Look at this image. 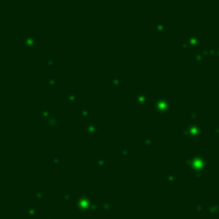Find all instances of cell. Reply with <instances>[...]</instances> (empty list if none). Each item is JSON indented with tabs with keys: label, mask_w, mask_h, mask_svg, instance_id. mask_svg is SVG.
I'll return each instance as SVG.
<instances>
[{
	"label": "cell",
	"mask_w": 219,
	"mask_h": 219,
	"mask_svg": "<svg viewBox=\"0 0 219 219\" xmlns=\"http://www.w3.org/2000/svg\"><path fill=\"white\" fill-rule=\"evenodd\" d=\"M151 109L159 116H164V114H168V113L173 109V105L171 103V100L165 96H156L154 99V103L151 105Z\"/></svg>",
	"instance_id": "6da1fadb"
},
{
	"label": "cell",
	"mask_w": 219,
	"mask_h": 219,
	"mask_svg": "<svg viewBox=\"0 0 219 219\" xmlns=\"http://www.w3.org/2000/svg\"><path fill=\"white\" fill-rule=\"evenodd\" d=\"M210 167V160L204 155V153H195L191 155V164L190 168L194 171H205Z\"/></svg>",
	"instance_id": "7a4b0ae2"
},
{
	"label": "cell",
	"mask_w": 219,
	"mask_h": 219,
	"mask_svg": "<svg viewBox=\"0 0 219 219\" xmlns=\"http://www.w3.org/2000/svg\"><path fill=\"white\" fill-rule=\"evenodd\" d=\"M201 44H203V36L201 35H190L181 42V49L185 51L196 50L201 46Z\"/></svg>",
	"instance_id": "3957f363"
},
{
	"label": "cell",
	"mask_w": 219,
	"mask_h": 219,
	"mask_svg": "<svg viewBox=\"0 0 219 219\" xmlns=\"http://www.w3.org/2000/svg\"><path fill=\"white\" fill-rule=\"evenodd\" d=\"M190 129V138L191 140H199L203 137L204 133V126L200 122H192L191 124H188Z\"/></svg>",
	"instance_id": "277c9868"
},
{
	"label": "cell",
	"mask_w": 219,
	"mask_h": 219,
	"mask_svg": "<svg viewBox=\"0 0 219 219\" xmlns=\"http://www.w3.org/2000/svg\"><path fill=\"white\" fill-rule=\"evenodd\" d=\"M91 197L85 194V192H80L77 195V209L81 210V212H87L89 210V206L91 204Z\"/></svg>",
	"instance_id": "5b68a950"
},
{
	"label": "cell",
	"mask_w": 219,
	"mask_h": 219,
	"mask_svg": "<svg viewBox=\"0 0 219 219\" xmlns=\"http://www.w3.org/2000/svg\"><path fill=\"white\" fill-rule=\"evenodd\" d=\"M22 45L28 49V50H33L39 46V39L35 36V35H27V36H24L23 40H22Z\"/></svg>",
	"instance_id": "8992f818"
},
{
	"label": "cell",
	"mask_w": 219,
	"mask_h": 219,
	"mask_svg": "<svg viewBox=\"0 0 219 219\" xmlns=\"http://www.w3.org/2000/svg\"><path fill=\"white\" fill-rule=\"evenodd\" d=\"M133 101L137 105H147L150 104V95L146 92H137L133 96Z\"/></svg>",
	"instance_id": "52a82bcc"
},
{
	"label": "cell",
	"mask_w": 219,
	"mask_h": 219,
	"mask_svg": "<svg viewBox=\"0 0 219 219\" xmlns=\"http://www.w3.org/2000/svg\"><path fill=\"white\" fill-rule=\"evenodd\" d=\"M83 131H85V133L89 135V136L98 135L99 133V126H98V123H95V122H87Z\"/></svg>",
	"instance_id": "ba28073f"
},
{
	"label": "cell",
	"mask_w": 219,
	"mask_h": 219,
	"mask_svg": "<svg viewBox=\"0 0 219 219\" xmlns=\"http://www.w3.org/2000/svg\"><path fill=\"white\" fill-rule=\"evenodd\" d=\"M151 27L153 30L156 32V33H163L164 31H167L168 27H169V24L167 22H163V21H156L151 24Z\"/></svg>",
	"instance_id": "9c48e42d"
},
{
	"label": "cell",
	"mask_w": 219,
	"mask_h": 219,
	"mask_svg": "<svg viewBox=\"0 0 219 219\" xmlns=\"http://www.w3.org/2000/svg\"><path fill=\"white\" fill-rule=\"evenodd\" d=\"M23 213H24V215H27L30 218H35L39 214V209L36 208V205H35V204H30L27 208L23 210Z\"/></svg>",
	"instance_id": "30bf717a"
},
{
	"label": "cell",
	"mask_w": 219,
	"mask_h": 219,
	"mask_svg": "<svg viewBox=\"0 0 219 219\" xmlns=\"http://www.w3.org/2000/svg\"><path fill=\"white\" fill-rule=\"evenodd\" d=\"M59 81H60V78H59V76H57V74H49V76L46 77V85H48L49 87H55V86H58V85H59Z\"/></svg>",
	"instance_id": "8fae6325"
},
{
	"label": "cell",
	"mask_w": 219,
	"mask_h": 219,
	"mask_svg": "<svg viewBox=\"0 0 219 219\" xmlns=\"http://www.w3.org/2000/svg\"><path fill=\"white\" fill-rule=\"evenodd\" d=\"M205 60V55L203 51H195L192 54V63L194 64H201Z\"/></svg>",
	"instance_id": "7c38bea8"
},
{
	"label": "cell",
	"mask_w": 219,
	"mask_h": 219,
	"mask_svg": "<svg viewBox=\"0 0 219 219\" xmlns=\"http://www.w3.org/2000/svg\"><path fill=\"white\" fill-rule=\"evenodd\" d=\"M105 165H107V159H105L104 156H95L94 158V167L96 169L104 168Z\"/></svg>",
	"instance_id": "4fadbf2b"
},
{
	"label": "cell",
	"mask_w": 219,
	"mask_h": 219,
	"mask_svg": "<svg viewBox=\"0 0 219 219\" xmlns=\"http://www.w3.org/2000/svg\"><path fill=\"white\" fill-rule=\"evenodd\" d=\"M206 212H208L209 215H212V217L219 215V204H208Z\"/></svg>",
	"instance_id": "5bb4252c"
},
{
	"label": "cell",
	"mask_w": 219,
	"mask_h": 219,
	"mask_svg": "<svg viewBox=\"0 0 219 219\" xmlns=\"http://www.w3.org/2000/svg\"><path fill=\"white\" fill-rule=\"evenodd\" d=\"M45 123H46L48 127H51V128L58 127V126H59V117L55 116V114H53L51 117H49V118L45 120Z\"/></svg>",
	"instance_id": "9a60e30c"
},
{
	"label": "cell",
	"mask_w": 219,
	"mask_h": 219,
	"mask_svg": "<svg viewBox=\"0 0 219 219\" xmlns=\"http://www.w3.org/2000/svg\"><path fill=\"white\" fill-rule=\"evenodd\" d=\"M110 85L114 87H122L123 86V77L122 76H112L110 77Z\"/></svg>",
	"instance_id": "2e32d148"
},
{
	"label": "cell",
	"mask_w": 219,
	"mask_h": 219,
	"mask_svg": "<svg viewBox=\"0 0 219 219\" xmlns=\"http://www.w3.org/2000/svg\"><path fill=\"white\" fill-rule=\"evenodd\" d=\"M92 114H94V110L90 107H87V105H85V107H82L80 109V116L82 118H90Z\"/></svg>",
	"instance_id": "e0dca14e"
},
{
	"label": "cell",
	"mask_w": 219,
	"mask_h": 219,
	"mask_svg": "<svg viewBox=\"0 0 219 219\" xmlns=\"http://www.w3.org/2000/svg\"><path fill=\"white\" fill-rule=\"evenodd\" d=\"M64 101H65V104H68V105L74 104V103L77 101V95H76V92H67V94L64 95Z\"/></svg>",
	"instance_id": "ac0fdd59"
},
{
	"label": "cell",
	"mask_w": 219,
	"mask_h": 219,
	"mask_svg": "<svg viewBox=\"0 0 219 219\" xmlns=\"http://www.w3.org/2000/svg\"><path fill=\"white\" fill-rule=\"evenodd\" d=\"M163 179H164L165 182H167L169 186H173L174 183L177 182V177L174 176L173 173H167V174H165V176H163Z\"/></svg>",
	"instance_id": "d6986e66"
},
{
	"label": "cell",
	"mask_w": 219,
	"mask_h": 219,
	"mask_svg": "<svg viewBox=\"0 0 219 219\" xmlns=\"http://www.w3.org/2000/svg\"><path fill=\"white\" fill-rule=\"evenodd\" d=\"M203 53H204L205 58H214L215 57V46H205Z\"/></svg>",
	"instance_id": "ffe728a7"
},
{
	"label": "cell",
	"mask_w": 219,
	"mask_h": 219,
	"mask_svg": "<svg viewBox=\"0 0 219 219\" xmlns=\"http://www.w3.org/2000/svg\"><path fill=\"white\" fill-rule=\"evenodd\" d=\"M45 64H46V68H48V69L53 68L54 65L58 64V58H55V57H48V58L45 59Z\"/></svg>",
	"instance_id": "44dd1931"
},
{
	"label": "cell",
	"mask_w": 219,
	"mask_h": 219,
	"mask_svg": "<svg viewBox=\"0 0 219 219\" xmlns=\"http://www.w3.org/2000/svg\"><path fill=\"white\" fill-rule=\"evenodd\" d=\"M99 209H101V204H99V203H96V201H91V204H90V206H89V210L87 212L89 213H95V212H98Z\"/></svg>",
	"instance_id": "7402d4cb"
},
{
	"label": "cell",
	"mask_w": 219,
	"mask_h": 219,
	"mask_svg": "<svg viewBox=\"0 0 219 219\" xmlns=\"http://www.w3.org/2000/svg\"><path fill=\"white\" fill-rule=\"evenodd\" d=\"M187 116L190 119H192V122H197V118H199V110L196 109H190L187 112Z\"/></svg>",
	"instance_id": "603a6c76"
},
{
	"label": "cell",
	"mask_w": 219,
	"mask_h": 219,
	"mask_svg": "<svg viewBox=\"0 0 219 219\" xmlns=\"http://www.w3.org/2000/svg\"><path fill=\"white\" fill-rule=\"evenodd\" d=\"M154 142V138H153V136H150V135H146V136H144L142 138H141V145L144 146H150L151 144Z\"/></svg>",
	"instance_id": "cb8c5ba5"
},
{
	"label": "cell",
	"mask_w": 219,
	"mask_h": 219,
	"mask_svg": "<svg viewBox=\"0 0 219 219\" xmlns=\"http://www.w3.org/2000/svg\"><path fill=\"white\" fill-rule=\"evenodd\" d=\"M40 116H41V118L44 119V120H46L49 117H51L53 116V113H51V109H49V108H45V109H42L41 112H40Z\"/></svg>",
	"instance_id": "d4e9b609"
},
{
	"label": "cell",
	"mask_w": 219,
	"mask_h": 219,
	"mask_svg": "<svg viewBox=\"0 0 219 219\" xmlns=\"http://www.w3.org/2000/svg\"><path fill=\"white\" fill-rule=\"evenodd\" d=\"M64 162V159H63V156L62 155H54L51 158V163H53V165H60Z\"/></svg>",
	"instance_id": "484cf974"
},
{
	"label": "cell",
	"mask_w": 219,
	"mask_h": 219,
	"mask_svg": "<svg viewBox=\"0 0 219 219\" xmlns=\"http://www.w3.org/2000/svg\"><path fill=\"white\" fill-rule=\"evenodd\" d=\"M204 171H194L192 172V179H196V181H199V179H204Z\"/></svg>",
	"instance_id": "4316f807"
},
{
	"label": "cell",
	"mask_w": 219,
	"mask_h": 219,
	"mask_svg": "<svg viewBox=\"0 0 219 219\" xmlns=\"http://www.w3.org/2000/svg\"><path fill=\"white\" fill-rule=\"evenodd\" d=\"M192 209H194V212L195 213H204L205 212V205L204 204H194V206H192Z\"/></svg>",
	"instance_id": "83f0119b"
},
{
	"label": "cell",
	"mask_w": 219,
	"mask_h": 219,
	"mask_svg": "<svg viewBox=\"0 0 219 219\" xmlns=\"http://www.w3.org/2000/svg\"><path fill=\"white\" fill-rule=\"evenodd\" d=\"M113 206V203H112V200L107 199V200H104L103 203H101V209L103 210H110Z\"/></svg>",
	"instance_id": "f1b7e54d"
},
{
	"label": "cell",
	"mask_w": 219,
	"mask_h": 219,
	"mask_svg": "<svg viewBox=\"0 0 219 219\" xmlns=\"http://www.w3.org/2000/svg\"><path fill=\"white\" fill-rule=\"evenodd\" d=\"M62 200L64 201V203H71L72 194H71V192H64V194L62 195Z\"/></svg>",
	"instance_id": "f546056e"
},
{
	"label": "cell",
	"mask_w": 219,
	"mask_h": 219,
	"mask_svg": "<svg viewBox=\"0 0 219 219\" xmlns=\"http://www.w3.org/2000/svg\"><path fill=\"white\" fill-rule=\"evenodd\" d=\"M182 137L190 138V129H188V126H186V127L182 128Z\"/></svg>",
	"instance_id": "4dcf8cb0"
},
{
	"label": "cell",
	"mask_w": 219,
	"mask_h": 219,
	"mask_svg": "<svg viewBox=\"0 0 219 219\" xmlns=\"http://www.w3.org/2000/svg\"><path fill=\"white\" fill-rule=\"evenodd\" d=\"M35 197H37V199H45L46 197V194L44 191H36L35 192Z\"/></svg>",
	"instance_id": "1f68e13d"
},
{
	"label": "cell",
	"mask_w": 219,
	"mask_h": 219,
	"mask_svg": "<svg viewBox=\"0 0 219 219\" xmlns=\"http://www.w3.org/2000/svg\"><path fill=\"white\" fill-rule=\"evenodd\" d=\"M120 153H122V156H128L129 149L127 146H123V147H122V150H120Z\"/></svg>",
	"instance_id": "d6a6232c"
},
{
	"label": "cell",
	"mask_w": 219,
	"mask_h": 219,
	"mask_svg": "<svg viewBox=\"0 0 219 219\" xmlns=\"http://www.w3.org/2000/svg\"><path fill=\"white\" fill-rule=\"evenodd\" d=\"M213 133L214 135H219V124H215L213 127Z\"/></svg>",
	"instance_id": "836d02e7"
},
{
	"label": "cell",
	"mask_w": 219,
	"mask_h": 219,
	"mask_svg": "<svg viewBox=\"0 0 219 219\" xmlns=\"http://www.w3.org/2000/svg\"><path fill=\"white\" fill-rule=\"evenodd\" d=\"M215 58H219V46H215Z\"/></svg>",
	"instance_id": "e575fe53"
},
{
	"label": "cell",
	"mask_w": 219,
	"mask_h": 219,
	"mask_svg": "<svg viewBox=\"0 0 219 219\" xmlns=\"http://www.w3.org/2000/svg\"><path fill=\"white\" fill-rule=\"evenodd\" d=\"M217 89H218V90H219V77H218V78H217Z\"/></svg>",
	"instance_id": "d590c367"
},
{
	"label": "cell",
	"mask_w": 219,
	"mask_h": 219,
	"mask_svg": "<svg viewBox=\"0 0 219 219\" xmlns=\"http://www.w3.org/2000/svg\"><path fill=\"white\" fill-rule=\"evenodd\" d=\"M45 219H54V218H53V217H46Z\"/></svg>",
	"instance_id": "8d00e7d4"
}]
</instances>
